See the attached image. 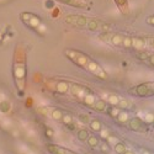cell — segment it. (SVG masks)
Returning a JSON list of instances; mask_svg holds the SVG:
<instances>
[{"mask_svg": "<svg viewBox=\"0 0 154 154\" xmlns=\"http://www.w3.org/2000/svg\"><path fill=\"white\" fill-rule=\"evenodd\" d=\"M65 21L68 24H72L74 26H79V27H84L88 24V19L83 15H72V16H67Z\"/></svg>", "mask_w": 154, "mask_h": 154, "instance_id": "1", "label": "cell"}, {"mask_svg": "<svg viewBox=\"0 0 154 154\" xmlns=\"http://www.w3.org/2000/svg\"><path fill=\"white\" fill-rule=\"evenodd\" d=\"M88 69L91 73H94L96 76H99V78H101V79H106V73H105L102 69L96 64L95 62H93V60H89L88 62Z\"/></svg>", "mask_w": 154, "mask_h": 154, "instance_id": "2", "label": "cell"}, {"mask_svg": "<svg viewBox=\"0 0 154 154\" xmlns=\"http://www.w3.org/2000/svg\"><path fill=\"white\" fill-rule=\"evenodd\" d=\"M71 91L75 96H85V95L89 94V91L85 88H83L80 85H76V84H73V85L71 86Z\"/></svg>", "mask_w": 154, "mask_h": 154, "instance_id": "3", "label": "cell"}, {"mask_svg": "<svg viewBox=\"0 0 154 154\" xmlns=\"http://www.w3.org/2000/svg\"><path fill=\"white\" fill-rule=\"evenodd\" d=\"M149 93V86L147 84H141L136 88V94L138 96H147Z\"/></svg>", "mask_w": 154, "mask_h": 154, "instance_id": "4", "label": "cell"}, {"mask_svg": "<svg viewBox=\"0 0 154 154\" xmlns=\"http://www.w3.org/2000/svg\"><path fill=\"white\" fill-rule=\"evenodd\" d=\"M48 150H50V153L52 154H67V150L60 148V147L58 145H54V144H48Z\"/></svg>", "mask_w": 154, "mask_h": 154, "instance_id": "5", "label": "cell"}, {"mask_svg": "<svg viewBox=\"0 0 154 154\" xmlns=\"http://www.w3.org/2000/svg\"><path fill=\"white\" fill-rule=\"evenodd\" d=\"M130 128L132 131H139L142 128L141 120H138V118H132V120H130Z\"/></svg>", "mask_w": 154, "mask_h": 154, "instance_id": "6", "label": "cell"}, {"mask_svg": "<svg viewBox=\"0 0 154 154\" xmlns=\"http://www.w3.org/2000/svg\"><path fill=\"white\" fill-rule=\"evenodd\" d=\"M94 107H95V110L100 111V112H104V111H106L107 104H106V101H104V100H96L95 104H94Z\"/></svg>", "mask_w": 154, "mask_h": 154, "instance_id": "7", "label": "cell"}, {"mask_svg": "<svg viewBox=\"0 0 154 154\" xmlns=\"http://www.w3.org/2000/svg\"><path fill=\"white\" fill-rule=\"evenodd\" d=\"M69 90V84L67 81H59L57 84V91H59L60 94H65L67 91Z\"/></svg>", "mask_w": 154, "mask_h": 154, "instance_id": "8", "label": "cell"}, {"mask_svg": "<svg viewBox=\"0 0 154 154\" xmlns=\"http://www.w3.org/2000/svg\"><path fill=\"white\" fill-rule=\"evenodd\" d=\"M100 22L97 20H90V21H88V24H86V27L90 30V31H96L97 29L100 27Z\"/></svg>", "mask_w": 154, "mask_h": 154, "instance_id": "9", "label": "cell"}, {"mask_svg": "<svg viewBox=\"0 0 154 154\" xmlns=\"http://www.w3.org/2000/svg\"><path fill=\"white\" fill-rule=\"evenodd\" d=\"M144 45H145V42L143 38H132V47L133 48L139 50V48H143Z\"/></svg>", "mask_w": 154, "mask_h": 154, "instance_id": "10", "label": "cell"}, {"mask_svg": "<svg viewBox=\"0 0 154 154\" xmlns=\"http://www.w3.org/2000/svg\"><path fill=\"white\" fill-rule=\"evenodd\" d=\"M90 123V128H91L93 131H95V132H100L101 131V122L99 121V120H91L89 122Z\"/></svg>", "mask_w": 154, "mask_h": 154, "instance_id": "11", "label": "cell"}, {"mask_svg": "<svg viewBox=\"0 0 154 154\" xmlns=\"http://www.w3.org/2000/svg\"><path fill=\"white\" fill-rule=\"evenodd\" d=\"M86 142H88L89 147H91V148H95V147H97L99 143H100L99 138L95 137V136H89V138L86 139Z\"/></svg>", "mask_w": 154, "mask_h": 154, "instance_id": "12", "label": "cell"}, {"mask_svg": "<svg viewBox=\"0 0 154 154\" xmlns=\"http://www.w3.org/2000/svg\"><path fill=\"white\" fill-rule=\"evenodd\" d=\"M76 136H78L79 141L85 142L86 139L89 138V132H88L86 130H79V131H78V133H76Z\"/></svg>", "mask_w": 154, "mask_h": 154, "instance_id": "13", "label": "cell"}, {"mask_svg": "<svg viewBox=\"0 0 154 154\" xmlns=\"http://www.w3.org/2000/svg\"><path fill=\"white\" fill-rule=\"evenodd\" d=\"M117 120H118V122H121V123L128 122V114L126 112V111L118 112V114H117Z\"/></svg>", "mask_w": 154, "mask_h": 154, "instance_id": "14", "label": "cell"}, {"mask_svg": "<svg viewBox=\"0 0 154 154\" xmlns=\"http://www.w3.org/2000/svg\"><path fill=\"white\" fill-rule=\"evenodd\" d=\"M122 41H123V37L121 35H114L111 37V42L115 45V46H122Z\"/></svg>", "mask_w": 154, "mask_h": 154, "instance_id": "15", "label": "cell"}, {"mask_svg": "<svg viewBox=\"0 0 154 154\" xmlns=\"http://www.w3.org/2000/svg\"><path fill=\"white\" fill-rule=\"evenodd\" d=\"M126 150H127V148H126V145H124L123 143L118 142V143L115 144V152H116L117 154H123Z\"/></svg>", "mask_w": 154, "mask_h": 154, "instance_id": "16", "label": "cell"}, {"mask_svg": "<svg viewBox=\"0 0 154 154\" xmlns=\"http://www.w3.org/2000/svg\"><path fill=\"white\" fill-rule=\"evenodd\" d=\"M62 117H63V112L60 110L54 109L52 111V118H53V120H62Z\"/></svg>", "mask_w": 154, "mask_h": 154, "instance_id": "17", "label": "cell"}, {"mask_svg": "<svg viewBox=\"0 0 154 154\" xmlns=\"http://www.w3.org/2000/svg\"><path fill=\"white\" fill-rule=\"evenodd\" d=\"M94 101H95V97L91 94H88V95L84 96V102H85L86 105H93Z\"/></svg>", "mask_w": 154, "mask_h": 154, "instance_id": "18", "label": "cell"}, {"mask_svg": "<svg viewBox=\"0 0 154 154\" xmlns=\"http://www.w3.org/2000/svg\"><path fill=\"white\" fill-rule=\"evenodd\" d=\"M122 46L124 48H131L132 47V37H123Z\"/></svg>", "mask_w": 154, "mask_h": 154, "instance_id": "19", "label": "cell"}, {"mask_svg": "<svg viewBox=\"0 0 154 154\" xmlns=\"http://www.w3.org/2000/svg\"><path fill=\"white\" fill-rule=\"evenodd\" d=\"M117 106L120 107V109H128L130 107V102L127 100H124V99H121L120 101H118Z\"/></svg>", "mask_w": 154, "mask_h": 154, "instance_id": "20", "label": "cell"}, {"mask_svg": "<svg viewBox=\"0 0 154 154\" xmlns=\"http://www.w3.org/2000/svg\"><path fill=\"white\" fill-rule=\"evenodd\" d=\"M10 110V104L9 102H0V111H3V112H8V111Z\"/></svg>", "mask_w": 154, "mask_h": 154, "instance_id": "21", "label": "cell"}, {"mask_svg": "<svg viewBox=\"0 0 154 154\" xmlns=\"http://www.w3.org/2000/svg\"><path fill=\"white\" fill-rule=\"evenodd\" d=\"M118 101H120V99H118V96H116V95H111V96H109V102H110V104H112V105H117V104H118Z\"/></svg>", "mask_w": 154, "mask_h": 154, "instance_id": "22", "label": "cell"}, {"mask_svg": "<svg viewBox=\"0 0 154 154\" xmlns=\"http://www.w3.org/2000/svg\"><path fill=\"white\" fill-rule=\"evenodd\" d=\"M62 121L64 122L65 124H71V123H72V116H71V115H63Z\"/></svg>", "mask_w": 154, "mask_h": 154, "instance_id": "23", "label": "cell"}, {"mask_svg": "<svg viewBox=\"0 0 154 154\" xmlns=\"http://www.w3.org/2000/svg\"><path fill=\"white\" fill-rule=\"evenodd\" d=\"M148 53H145V52H138L137 54V58H139L141 60H145V59H148Z\"/></svg>", "mask_w": 154, "mask_h": 154, "instance_id": "24", "label": "cell"}, {"mask_svg": "<svg viewBox=\"0 0 154 154\" xmlns=\"http://www.w3.org/2000/svg\"><path fill=\"white\" fill-rule=\"evenodd\" d=\"M79 120H80L81 122H84V123H89L90 121H91L88 115H80V116H79Z\"/></svg>", "mask_w": 154, "mask_h": 154, "instance_id": "25", "label": "cell"}, {"mask_svg": "<svg viewBox=\"0 0 154 154\" xmlns=\"http://www.w3.org/2000/svg\"><path fill=\"white\" fill-rule=\"evenodd\" d=\"M147 24H149V25H153V26H154V16H149L148 19H147Z\"/></svg>", "mask_w": 154, "mask_h": 154, "instance_id": "26", "label": "cell"}, {"mask_svg": "<svg viewBox=\"0 0 154 154\" xmlns=\"http://www.w3.org/2000/svg\"><path fill=\"white\" fill-rule=\"evenodd\" d=\"M148 59H149V63H150V65H153V67H154V54L149 55V57H148Z\"/></svg>", "mask_w": 154, "mask_h": 154, "instance_id": "27", "label": "cell"}, {"mask_svg": "<svg viewBox=\"0 0 154 154\" xmlns=\"http://www.w3.org/2000/svg\"><path fill=\"white\" fill-rule=\"evenodd\" d=\"M46 133H47V136L52 137V136H53V131H52V130H47V131H46Z\"/></svg>", "mask_w": 154, "mask_h": 154, "instance_id": "28", "label": "cell"}, {"mask_svg": "<svg viewBox=\"0 0 154 154\" xmlns=\"http://www.w3.org/2000/svg\"><path fill=\"white\" fill-rule=\"evenodd\" d=\"M62 3H65V4H73V0H59Z\"/></svg>", "mask_w": 154, "mask_h": 154, "instance_id": "29", "label": "cell"}, {"mask_svg": "<svg viewBox=\"0 0 154 154\" xmlns=\"http://www.w3.org/2000/svg\"><path fill=\"white\" fill-rule=\"evenodd\" d=\"M123 154H133V153H132V152H131V150H126V152H124V153H123Z\"/></svg>", "mask_w": 154, "mask_h": 154, "instance_id": "30", "label": "cell"}, {"mask_svg": "<svg viewBox=\"0 0 154 154\" xmlns=\"http://www.w3.org/2000/svg\"><path fill=\"white\" fill-rule=\"evenodd\" d=\"M153 127H154V121H153Z\"/></svg>", "mask_w": 154, "mask_h": 154, "instance_id": "31", "label": "cell"}, {"mask_svg": "<svg viewBox=\"0 0 154 154\" xmlns=\"http://www.w3.org/2000/svg\"><path fill=\"white\" fill-rule=\"evenodd\" d=\"M153 48H154V42H153Z\"/></svg>", "mask_w": 154, "mask_h": 154, "instance_id": "32", "label": "cell"}]
</instances>
